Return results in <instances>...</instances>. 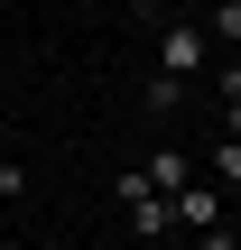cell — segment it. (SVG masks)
Instances as JSON below:
<instances>
[{
    "instance_id": "6da1fadb",
    "label": "cell",
    "mask_w": 241,
    "mask_h": 250,
    "mask_svg": "<svg viewBox=\"0 0 241 250\" xmlns=\"http://www.w3.org/2000/svg\"><path fill=\"white\" fill-rule=\"evenodd\" d=\"M204 65H214V37H204L195 19H167V28H158V74L186 83V74H204Z\"/></svg>"
},
{
    "instance_id": "7a4b0ae2",
    "label": "cell",
    "mask_w": 241,
    "mask_h": 250,
    "mask_svg": "<svg viewBox=\"0 0 241 250\" xmlns=\"http://www.w3.org/2000/svg\"><path fill=\"white\" fill-rule=\"evenodd\" d=\"M167 213H176V223H195V232H214L232 204H223V186H204V176H195V186H176V195H167Z\"/></svg>"
},
{
    "instance_id": "3957f363",
    "label": "cell",
    "mask_w": 241,
    "mask_h": 250,
    "mask_svg": "<svg viewBox=\"0 0 241 250\" xmlns=\"http://www.w3.org/2000/svg\"><path fill=\"white\" fill-rule=\"evenodd\" d=\"M139 176H149L158 195H176V186H195V167H186L176 148H149V167H139Z\"/></svg>"
},
{
    "instance_id": "277c9868",
    "label": "cell",
    "mask_w": 241,
    "mask_h": 250,
    "mask_svg": "<svg viewBox=\"0 0 241 250\" xmlns=\"http://www.w3.org/2000/svg\"><path fill=\"white\" fill-rule=\"evenodd\" d=\"M121 213H130V232H139V241H158V232L176 223V213H167V195H130Z\"/></svg>"
},
{
    "instance_id": "5b68a950",
    "label": "cell",
    "mask_w": 241,
    "mask_h": 250,
    "mask_svg": "<svg viewBox=\"0 0 241 250\" xmlns=\"http://www.w3.org/2000/svg\"><path fill=\"white\" fill-rule=\"evenodd\" d=\"M214 46H241V0H214V28H204Z\"/></svg>"
},
{
    "instance_id": "8992f818",
    "label": "cell",
    "mask_w": 241,
    "mask_h": 250,
    "mask_svg": "<svg viewBox=\"0 0 241 250\" xmlns=\"http://www.w3.org/2000/svg\"><path fill=\"white\" fill-rule=\"evenodd\" d=\"M139 102H149V111H158V121H167V111H176V102H186V83H167V74H149V93H139Z\"/></svg>"
},
{
    "instance_id": "52a82bcc",
    "label": "cell",
    "mask_w": 241,
    "mask_h": 250,
    "mask_svg": "<svg viewBox=\"0 0 241 250\" xmlns=\"http://www.w3.org/2000/svg\"><path fill=\"white\" fill-rule=\"evenodd\" d=\"M19 195H28V167H19V158H0V204H19Z\"/></svg>"
},
{
    "instance_id": "ba28073f",
    "label": "cell",
    "mask_w": 241,
    "mask_h": 250,
    "mask_svg": "<svg viewBox=\"0 0 241 250\" xmlns=\"http://www.w3.org/2000/svg\"><path fill=\"white\" fill-rule=\"evenodd\" d=\"M214 176H223V186L241 176V139H223V148H214Z\"/></svg>"
},
{
    "instance_id": "9c48e42d",
    "label": "cell",
    "mask_w": 241,
    "mask_h": 250,
    "mask_svg": "<svg viewBox=\"0 0 241 250\" xmlns=\"http://www.w3.org/2000/svg\"><path fill=\"white\" fill-rule=\"evenodd\" d=\"M214 93H223V102H241V65H214Z\"/></svg>"
},
{
    "instance_id": "30bf717a",
    "label": "cell",
    "mask_w": 241,
    "mask_h": 250,
    "mask_svg": "<svg viewBox=\"0 0 241 250\" xmlns=\"http://www.w3.org/2000/svg\"><path fill=\"white\" fill-rule=\"evenodd\" d=\"M223 204H232V213H241V176H232V186H223Z\"/></svg>"
}]
</instances>
